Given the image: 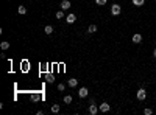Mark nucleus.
I'll use <instances>...</instances> for the list:
<instances>
[{
	"instance_id": "nucleus-9",
	"label": "nucleus",
	"mask_w": 156,
	"mask_h": 115,
	"mask_svg": "<svg viewBox=\"0 0 156 115\" xmlns=\"http://www.w3.org/2000/svg\"><path fill=\"white\" fill-rule=\"evenodd\" d=\"M70 6H72V3L69 2V0H63V2H61V9L66 11V9H69Z\"/></svg>"
},
{
	"instance_id": "nucleus-8",
	"label": "nucleus",
	"mask_w": 156,
	"mask_h": 115,
	"mask_svg": "<svg viewBox=\"0 0 156 115\" xmlns=\"http://www.w3.org/2000/svg\"><path fill=\"white\" fill-rule=\"evenodd\" d=\"M67 86H69V87H72V89H73V87H76V86H78V79H75V78L67 79Z\"/></svg>"
},
{
	"instance_id": "nucleus-18",
	"label": "nucleus",
	"mask_w": 156,
	"mask_h": 115,
	"mask_svg": "<svg viewBox=\"0 0 156 115\" xmlns=\"http://www.w3.org/2000/svg\"><path fill=\"white\" fill-rule=\"evenodd\" d=\"M41 98H42V97H41L39 93H33V95H31V100H33V101H39Z\"/></svg>"
},
{
	"instance_id": "nucleus-22",
	"label": "nucleus",
	"mask_w": 156,
	"mask_h": 115,
	"mask_svg": "<svg viewBox=\"0 0 156 115\" xmlns=\"http://www.w3.org/2000/svg\"><path fill=\"white\" fill-rule=\"evenodd\" d=\"M144 113H145V115H151V113H153V109L147 107V109H144Z\"/></svg>"
},
{
	"instance_id": "nucleus-20",
	"label": "nucleus",
	"mask_w": 156,
	"mask_h": 115,
	"mask_svg": "<svg viewBox=\"0 0 156 115\" xmlns=\"http://www.w3.org/2000/svg\"><path fill=\"white\" fill-rule=\"evenodd\" d=\"M58 90H60V92H64V90H66V84H64V83H60V84H58Z\"/></svg>"
},
{
	"instance_id": "nucleus-17",
	"label": "nucleus",
	"mask_w": 156,
	"mask_h": 115,
	"mask_svg": "<svg viewBox=\"0 0 156 115\" xmlns=\"http://www.w3.org/2000/svg\"><path fill=\"white\" fill-rule=\"evenodd\" d=\"M60 109H61L60 104H53V106H52V112H53V113H58V112H60Z\"/></svg>"
},
{
	"instance_id": "nucleus-19",
	"label": "nucleus",
	"mask_w": 156,
	"mask_h": 115,
	"mask_svg": "<svg viewBox=\"0 0 156 115\" xmlns=\"http://www.w3.org/2000/svg\"><path fill=\"white\" fill-rule=\"evenodd\" d=\"M53 81H55V76H53L52 73H47V83H50V84H52Z\"/></svg>"
},
{
	"instance_id": "nucleus-3",
	"label": "nucleus",
	"mask_w": 156,
	"mask_h": 115,
	"mask_svg": "<svg viewBox=\"0 0 156 115\" xmlns=\"http://www.w3.org/2000/svg\"><path fill=\"white\" fill-rule=\"evenodd\" d=\"M87 95H89L87 87H80V89H78V97H80V98H86Z\"/></svg>"
},
{
	"instance_id": "nucleus-15",
	"label": "nucleus",
	"mask_w": 156,
	"mask_h": 115,
	"mask_svg": "<svg viewBox=\"0 0 156 115\" xmlns=\"http://www.w3.org/2000/svg\"><path fill=\"white\" fill-rule=\"evenodd\" d=\"M0 48H2V50H8V48H9V42L3 41L2 44H0Z\"/></svg>"
},
{
	"instance_id": "nucleus-2",
	"label": "nucleus",
	"mask_w": 156,
	"mask_h": 115,
	"mask_svg": "<svg viewBox=\"0 0 156 115\" xmlns=\"http://www.w3.org/2000/svg\"><path fill=\"white\" fill-rule=\"evenodd\" d=\"M122 13V6L119 5V3H114L112 6H111V14L112 16H119Z\"/></svg>"
},
{
	"instance_id": "nucleus-14",
	"label": "nucleus",
	"mask_w": 156,
	"mask_h": 115,
	"mask_svg": "<svg viewBox=\"0 0 156 115\" xmlns=\"http://www.w3.org/2000/svg\"><path fill=\"white\" fill-rule=\"evenodd\" d=\"M72 101H73L72 95H66V97H64V103H66V104H72Z\"/></svg>"
},
{
	"instance_id": "nucleus-16",
	"label": "nucleus",
	"mask_w": 156,
	"mask_h": 115,
	"mask_svg": "<svg viewBox=\"0 0 156 115\" xmlns=\"http://www.w3.org/2000/svg\"><path fill=\"white\" fill-rule=\"evenodd\" d=\"M95 31H97V25H94V24H92V25H89L87 33H91V34H92V33H95Z\"/></svg>"
},
{
	"instance_id": "nucleus-21",
	"label": "nucleus",
	"mask_w": 156,
	"mask_h": 115,
	"mask_svg": "<svg viewBox=\"0 0 156 115\" xmlns=\"http://www.w3.org/2000/svg\"><path fill=\"white\" fill-rule=\"evenodd\" d=\"M95 5L103 6V5H106V0H95Z\"/></svg>"
},
{
	"instance_id": "nucleus-4",
	"label": "nucleus",
	"mask_w": 156,
	"mask_h": 115,
	"mask_svg": "<svg viewBox=\"0 0 156 115\" xmlns=\"http://www.w3.org/2000/svg\"><path fill=\"white\" fill-rule=\"evenodd\" d=\"M131 41H133L134 44H141V42H142V34L134 33V34H133V37H131Z\"/></svg>"
},
{
	"instance_id": "nucleus-13",
	"label": "nucleus",
	"mask_w": 156,
	"mask_h": 115,
	"mask_svg": "<svg viewBox=\"0 0 156 115\" xmlns=\"http://www.w3.org/2000/svg\"><path fill=\"white\" fill-rule=\"evenodd\" d=\"M55 17L58 19V20H60V19H63V17H66V16H64V9H60V11L55 14Z\"/></svg>"
},
{
	"instance_id": "nucleus-11",
	"label": "nucleus",
	"mask_w": 156,
	"mask_h": 115,
	"mask_svg": "<svg viewBox=\"0 0 156 115\" xmlns=\"http://www.w3.org/2000/svg\"><path fill=\"white\" fill-rule=\"evenodd\" d=\"M131 2H133L134 6H142V5H145V0H131Z\"/></svg>"
},
{
	"instance_id": "nucleus-23",
	"label": "nucleus",
	"mask_w": 156,
	"mask_h": 115,
	"mask_svg": "<svg viewBox=\"0 0 156 115\" xmlns=\"http://www.w3.org/2000/svg\"><path fill=\"white\" fill-rule=\"evenodd\" d=\"M153 57H156V48L153 50Z\"/></svg>"
},
{
	"instance_id": "nucleus-12",
	"label": "nucleus",
	"mask_w": 156,
	"mask_h": 115,
	"mask_svg": "<svg viewBox=\"0 0 156 115\" xmlns=\"http://www.w3.org/2000/svg\"><path fill=\"white\" fill-rule=\"evenodd\" d=\"M53 30H55V28H53L52 25H45V28H44V33H45V34H52V33H53Z\"/></svg>"
},
{
	"instance_id": "nucleus-5",
	"label": "nucleus",
	"mask_w": 156,
	"mask_h": 115,
	"mask_svg": "<svg viewBox=\"0 0 156 115\" xmlns=\"http://www.w3.org/2000/svg\"><path fill=\"white\" fill-rule=\"evenodd\" d=\"M99 109H100V112L106 113V112H109V110H111V106H109L108 103H102V104L99 106Z\"/></svg>"
},
{
	"instance_id": "nucleus-7",
	"label": "nucleus",
	"mask_w": 156,
	"mask_h": 115,
	"mask_svg": "<svg viewBox=\"0 0 156 115\" xmlns=\"http://www.w3.org/2000/svg\"><path fill=\"white\" fill-rule=\"evenodd\" d=\"M99 110H100L99 107H97L94 103H91V106H89V113L91 115H97V112H99Z\"/></svg>"
},
{
	"instance_id": "nucleus-10",
	"label": "nucleus",
	"mask_w": 156,
	"mask_h": 115,
	"mask_svg": "<svg viewBox=\"0 0 156 115\" xmlns=\"http://www.w3.org/2000/svg\"><path fill=\"white\" fill-rule=\"evenodd\" d=\"M17 13L21 14V16H24V14H27V8H25L24 5H19V8H17Z\"/></svg>"
},
{
	"instance_id": "nucleus-6",
	"label": "nucleus",
	"mask_w": 156,
	"mask_h": 115,
	"mask_svg": "<svg viewBox=\"0 0 156 115\" xmlns=\"http://www.w3.org/2000/svg\"><path fill=\"white\" fill-rule=\"evenodd\" d=\"M75 20H76V16H75L73 13H70V14L66 16V22H67V24H73Z\"/></svg>"
},
{
	"instance_id": "nucleus-1",
	"label": "nucleus",
	"mask_w": 156,
	"mask_h": 115,
	"mask_svg": "<svg viewBox=\"0 0 156 115\" xmlns=\"http://www.w3.org/2000/svg\"><path fill=\"white\" fill-rule=\"evenodd\" d=\"M136 98H138L139 101H144V100L147 98V90H145L144 87H141L138 92H136Z\"/></svg>"
}]
</instances>
